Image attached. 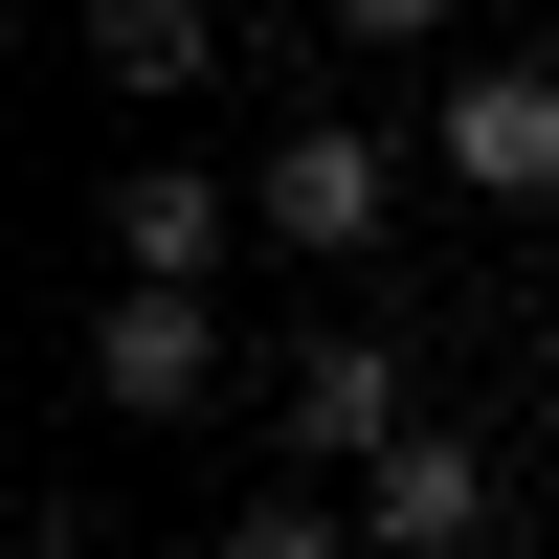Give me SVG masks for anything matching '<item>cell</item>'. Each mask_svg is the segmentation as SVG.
I'll use <instances>...</instances> for the list:
<instances>
[{
  "label": "cell",
  "mask_w": 559,
  "mask_h": 559,
  "mask_svg": "<svg viewBox=\"0 0 559 559\" xmlns=\"http://www.w3.org/2000/svg\"><path fill=\"white\" fill-rule=\"evenodd\" d=\"M269 426H292V492H381L403 426H426L403 403V336H292L269 358Z\"/></svg>",
  "instance_id": "6da1fadb"
},
{
  "label": "cell",
  "mask_w": 559,
  "mask_h": 559,
  "mask_svg": "<svg viewBox=\"0 0 559 559\" xmlns=\"http://www.w3.org/2000/svg\"><path fill=\"white\" fill-rule=\"evenodd\" d=\"M247 224H269L292 269H336V247H381V224H403V134H358V112H292V134L247 157Z\"/></svg>",
  "instance_id": "7a4b0ae2"
},
{
  "label": "cell",
  "mask_w": 559,
  "mask_h": 559,
  "mask_svg": "<svg viewBox=\"0 0 559 559\" xmlns=\"http://www.w3.org/2000/svg\"><path fill=\"white\" fill-rule=\"evenodd\" d=\"M426 179H471L492 224H537V202H559V68H537V45H471V68H448Z\"/></svg>",
  "instance_id": "3957f363"
},
{
  "label": "cell",
  "mask_w": 559,
  "mask_h": 559,
  "mask_svg": "<svg viewBox=\"0 0 559 559\" xmlns=\"http://www.w3.org/2000/svg\"><path fill=\"white\" fill-rule=\"evenodd\" d=\"M90 403L112 426H202L224 403V313L202 292H90Z\"/></svg>",
  "instance_id": "277c9868"
},
{
  "label": "cell",
  "mask_w": 559,
  "mask_h": 559,
  "mask_svg": "<svg viewBox=\"0 0 559 559\" xmlns=\"http://www.w3.org/2000/svg\"><path fill=\"white\" fill-rule=\"evenodd\" d=\"M224 247H247V179H179V157L112 179V292H202Z\"/></svg>",
  "instance_id": "5b68a950"
},
{
  "label": "cell",
  "mask_w": 559,
  "mask_h": 559,
  "mask_svg": "<svg viewBox=\"0 0 559 559\" xmlns=\"http://www.w3.org/2000/svg\"><path fill=\"white\" fill-rule=\"evenodd\" d=\"M358 537L381 559H492V448L471 426H403V471L358 492Z\"/></svg>",
  "instance_id": "8992f818"
},
{
  "label": "cell",
  "mask_w": 559,
  "mask_h": 559,
  "mask_svg": "<svg viewBox=\"0 0 559 559\" xmlns=\"http://www.w3.org/2000/svg\"><path fill=\"white\" fill-rule=\"evenodd\" d=\"M68 45H90V90H134V112H157V90H202V68H224V23H202V0H90Z\"/></svg>",
  "instance_id": "52a82bcc"
},
{
  "label": "cell",
  "mask_w": 559,
  "mask_h": 559,
  "mask_svg": "<svg viewBox=\"0 0 559 559\" xmlns=\"http://www.w3.org/2000/svg\"><path fill=\"white\" fill-rule=\"evenodd\" d=\"M202 559H381V537H358V492H247Z\"/></svg>",
  "instance_id": "ba28073f"
},
{
  "label": "cell",
  "mask_w": 559,
  "mask_h": 559,
  "mask_svg": "<svg viewBox=\"0 0 559 559\" xmlns=\"http://www.w3.org/2000/svg\"><path fill=\"white\" fill-rule=\"evenodd\" d=\"M537 426H559V313H537Z\"/></svg>",
  "instance_id": "9c48e42d"
}]
</instances>
